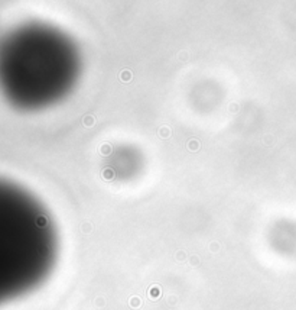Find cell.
Masks as SVG:
<instances>
[{
    "label": "cell",
    "mask_w": 296,
    "mask_h": 310,
    "mask_svg": "<svg viewBox=\"0 0 296 310\" xmlns=\"http://www.w3.org/2000/svg\"><path fill=\"white\" fill-rule=\"evenodd\" d=\"M56 232L31 193L0 178V307L38 288L56 262Z\"/></svg>",
    "instance_id": "1"
}]
</instances>
